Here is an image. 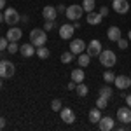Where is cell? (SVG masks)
Segmentation results:
<instances>
[{"label":"cell","mask_w":131,"mask_h":131,"mask_svg":"<svg viewBox=\"0 0 131 131\" xmlns=\"http://www.w3.org/2000/svg\"><path fill=\"white\" fill-rule=\"evenodd\" d=\"M35 47H33V44H23V46H21L19 47V52H21V56H23V58H31V56H33V54H35Z\"/></svg>","instance_id":"2e32d148"},{"label":"cell","mask_w":131,"mask_h":131,"mask_svg":"<svg viewBox=\"0 0 131 131\" xmlns=\"http://www.w3.org/2000/svg\"><path fill=\"white\" fill-rule=\"evenodd\" d=\"M60 114H61V121L65 122V124H73L75 122V112L72 110V108H61L60 110Z\"/></svg>","instance_id":"30bf717a"},{"label":"cell","mask_w":131,"mask_h":131,"mask_svg":"<svg viewBox=\"0 0 131 131\" xmlns=\"http://www.w3.org/2000/svg\"><path fill=\"white\" fill-rule=\"evenodd\" d=\"M117 46H119L121 49H126V47H128V40H124V39H119V40H117Z\"/></svg>","instance_id":"d6a6232c"},{"label":"cell","mask_w":131,"mask_h":131,"mask_svg":"<svg viewBox=\"0 0 131 131\" xmlns=\"http://www.w3.org/2000/svg\"><path fill=\"white\" fill-rule=\"evenodd\" d=\"M101 19H103V16H101L100 12H94V10H91L88 12V23L93 25V26H96V25H100Z\"/></svg>","instance_id":"ac0fdd59"},{"label":"cell","mask_w":131,"mask_h":131,"mask_svg":"<svg viewBox=\"0 0 131 131\" xmlns=\"http://www.w3.org/2000/svg\"><path fill=\"white\" fill-rule=\"evenodd\" d=\"M107 37H108V40L117 42L121 39V28H119V26H110V28L107 30Z\"/></svg>","instance_id":"e0dca14e"},{"label":"cell","mask_w":131,"mask_h":131,"mask_svg":"<svg viewBox=\"0 0 131 131\" xmlns=\"http://www.w3.org/2000/svg\"><path fill=\"white\" fill-rule=\"evenodd\" d=\"M5 124H7L5 117H0V129H2V128H5Z\"/></svg>","instance_id":"d590c367"},{"label":"cell","mask_w":131,"mask_h":131,"mask_svg":"<svg viewBox=\"0 0 131 131\" xmlns=\"http://www.w3.org/2000/svg\"><path fill=\"white\" fill-rule=\"evenodd\" d=\"M54 28V21H46V25H44V30L46 31H51Z\"/></svg>","instance_id":"1f68e13d"},{"label":"cell","mask_w":131,"mask_h":131,"mask_svg":"<svg viewBox=\"0 0 131 131\" xmlns=\"http://www.w3.org/2000/svg\"><path fill=\"white\" fill-rule=\"evenodd\" d=\"M110 2H112V0H110Z\"/></svg>","instance_id":"7bdbcfd3"},{"label":"cell","mask_w":131,"mask_h":131,"mask_svg":"<svg viewBox=\"0 0 131 131\" xmlns=\"http://www.w3.org/2000/svg\"><path fill=\"white\" fill-rule=\"evenodd\" d=\"M4 19H5V23H7V25L14 26V25L19 21V12L14 9V7H7V9L4 10Z\"/></svg>","instance_id":"5b68a950"},{"label":"cell","mask_w":131,"mask_h":131,"mask_svg":"<svg viewBox=\"0 0 131 131\" xmlns=\"http://www.w3.org/2000/svg\"><path fill=\"white\" fill-rule=\"evenodd\" d=\"M73 31H75V26L73 25H61L60 26V37L63 39V40H68V39H72V35H73Z\"/></svg>","instance_id":"8fae6325"},{"label":"cell","mask_w":131,"mask_h":131,"mask_svg":"<svg viewBox=\"0 0 131 131\" xmlns=\"http://www.w3.org/2000/svg\"><path fill=\"white\" fill-rule=\"evenodd\" d=\"M35 54L40 58V60H47L51 56V51L47 49V47H44V46H40V47H37V51H35Z\"/></svg>","instance_id":"7402d4cb"},{"label":"cell","mask_w":131,"mask_h":131,"mask_svg":"<svg viewBox=\"0 0 131 131\" xmlns=\"http://www.w3.org/2000/svg\"><path fill=\"white\" fill-rule=\"evenodd\" d=\"M70 75H72V81H73V82H77V84H79V82H84V77H86V75H84V70H82V68H73Z\"/></svg>","instance_id":"ffe728a7"},{"label":"cell","mask_w":131,"mask_h":131,"mask_svg":"<svg viewBox=\"0 0 131 131\" xmlns=\"http://www.w3.org/2000/svg\"><path fill=\"white\" fill-rule=\"evenodd\" d=\"M75 93H77L79 96H86V94L89 93V89H88V86H84L82 82H79V84H77V88H75Z\"/></svg>","instance_id":"484cf974"},{"label":"cell","mask_w":131,"mask_h":131,"mask_svg":"<svg viewBox=\"0 0 131 131\" xmlns=\"http://www.w3.org/2000/svg\"><path fill=\"white\" fill-rule=\"evenodd\" d=\"M107 105H108V100L107 98H103V96H98V100H96V107L103 110V108H107Z\"/></svg>","instance_id":"83f0119b"},{"label":"cell","mask_w":131,"mask_h":131,"mask_svg":"<svg viewBox=\"0 0 131 131\" xmlns=\"http://www.w3.org/2000/svg\"><path fill=\"white\" fill-rule=\"evenodd\" d=\"M30 42L35 46V47L46 46V42H47V31L42 30V28H35V30H31V33H30Z\"/></svg>","instance_id":"6da1fadb"},{"label":"cell","mask_w":131,"mask_h":131,"mask_svg":"<svg viewBox=\"0 0 131 131\" xmlns=\"http://www.w3.org/2000/svg\"><path fill=\"white\" fill-rule=\"evenodd\" d=\"M77 63H79V67H81V68H84V67H88V65L91 63V56L88 54V52H81Z\"/></svg>","instance_id":"44dd1931"},{"label":"cell","mask_w":131,"mask_h":131,"mask_svg":"<svg viewBox=\"0 0 131 131\" xmlns=\"http://www.w3.org/2000/svg\"><path fill=\"white\" fill-rule=\"evenodd\" d=\"M56 10H58V12H65V10H67V7L61 4V5H58V7H56Z\"/></svg>","instance_id":"8d00e7d4"},{"label":"cell","mask_w":131,"mask_h":131,"mask_svg":"<svg viewBox=\"0 0 131 131\" xmlns=\"http://www.w3.org/2000/svg\"><path fill=\"white\" fill-rule=\"evenodd\" d=\"M5 9V0H0V10Z\"/></svg>","instance_id":"f35d334b"},{"label":"cell","mask_w":131,"mask_h":131,"mask_svg":"<svg viewBox=\"0 0 131 131\" xmlns=\"http://www.w3.org/2000/svg\"><path fill=\"white\" fill-rule=\"evenodd\" d=\"M56 14H58V10H56V7H52V5H46L42 9V16H44L46 21H54L56 19Z\"/></svg>","instance_id":"5bb4252c"},{"label":"cell","mask_w":131,"mask_h":131,"mask_svg":"<svg viewBox=\"0 0 131 131\" xmlns=\"http://www.w3.org/2000/svg\"><path fill=\"white\" fill-rule=\"evenodd\" d=\"M100 96L107 98V100H110L112 96H114V89H110L108 86H103V88L100 89Z\"/></svg>","instance_id":"603a6c76"},{"label":"cell","mask_w":131,"mask_h":131,"mask_svg":"<svg viewBox=\"0 0 131 131\" xmlns=\"http://www.w3.org/2000/svg\"><path fill=\"white\" fill-rule=\"evenodd\" d=\"M112 9L117 14H126L129 10V2L128 0H112Z\"/></svg>","instance_id":"52a82bcc"},{"label":"cell","mask_w":131,"mask_h":131,"mask_svg":"<svg viewBox=\"0 0 131 131\" xmlns=\"http://www.w3.org/2000/svg\"><path fill=\"white\" fill-rule=\"evenodd\" d=\"M14 73H16L14 63H10V61H7V60L0 61V77H2V79H10Z\"/></svg>","instance_id":"3957f363"},{"label":"cell","mask_w":131,"mask_h":131,"mask_svg":"<svg viewBox=\"0 0 131 131\" xmlns=\"http://www.w3.org/2000/svg\"><path fill=\"white\" fill-rule=\"evenodd\" d=\"M103 79H105V82H108V84H110V82L115 81V73L110 72V70H107L105 73H103Z\"/></svg>","instance_id":"f1b7e54d"},{"label":"cell","mask_w":131,"mask_h":131,"mask_svg":"<svg viewBox=\"0 0 131 131\" xmlns=\"http://www.w3.org/2000/svg\"><path fill=\"white\" fill-rule=\"evenodd\" d=\"M7 46H9L7 37H0V51H5V49H7Z\"/></svg>","instance_id":"4dcf8cb0"},{"label":"cell","mask_w":131,"mask_h":131,"mask_svg":"<svg viewBox=\"0 0 131 131\" xmlns=\"http://www.w3.org/2000/svg\"><path fill=\"white\" fill-rule=\"evenodd\" d=\"M128 40H131V30L128 31Z\"/></svg>","instance_id":"60d3db41"},{"label":"cell","mask_w":131,"mask_h":131,"mask_svg":"<svg viewBox=\"0 0 131 131\" xmlns=\"http://www.w3.org/2000/svg\"><path fill=\"white\" fill-rule=\"evenodd\" d=\"M115 126V121H114V117H101L100 122H98V128H100L101 131H110L112 128Z\"/></svg>","instance_id":"4fadbf2b"},{"label":"cell","mask_w":131,"mask_h":131,"mask_svg":"<svg viewBox=\"0 0 131 131\" xmlns=\"http://www.w3.org/2000/svg\"><path fill=\"white\" fill-rule=\"evenodd\" d=\"M98 12H100L101 16H103V18H105V16H107V14H108V7H105V5H103V7H100V10H98Z\"/></svg>","instance_id":"836d02e7"},{"label":"cell","mask_w":131,"mask_h":131,"mask_svg":"<svg viewBox=\"0 0 131 131\" xmlns=\"http://www.w3.org/2000/svg\"><path fill=\"white\" fill-rule=\"evenodd\" d=\"M65 14H67V18L72 21L75 19H81L82 14H84V7L82 5H77V4H73V5H68L67 10H65Z\"/></svg>","instance_id":"277c9868"},{"label":"cell","mask_w":131,"mask_h":131,"mask_svg":"<svg viewBox=\"0 0 131 131\" xmlns=\"http://www.w3.org/2000/svg\"><path fill=\"white\" fill-rule=\"evenodd\" d=\"M61 105H63V101H61L60 98H54V100L51 101V108H52V110H54V112H60L61 108H63Z\"/></svg>","instance_id":"4316f807"},{"label":"cell","mask_w":131,"mask_h":131,"mask_svg":"<svg viewBox=\"0 0 131 131\" xmlns=\"http://www.w3.org/2000/svg\"><path fill=\"white\" fill-rule=\"evenodd\" d=\"M4 21H5V19H4V12L0 10V23H4Z\"/></svg>","instance_id":"ab89813d"},{"label":"cell","mask_w":131,"mask_h":131,"mask_svg":"<svg viewBox=\"0 0 131 131\" xmlns=\"http://www.w3.org/2000/svg\"><path fill=\"white\" fill-rule=\"evenodd\" d=\"M73 52H70V51H67V52H61V63H65V65H68V63H72L73 61Z\"/></svg>","instance_id":"cb8c5ba5"},{"label":"cell","mask_w":131,"mask_h":131,"mask_svg":"<svg viewBox=\"0 0 131 131\" xmlns=\"http://www.w3.org/2000/svg\"><path fill=\"white\" fill-rule=\"evenodd\" d=\"M84 51H86V42L82 40V39H73L70 42V52H73L75 56H79Z\"/></svg>","instance_id":"ba28073f"},{"label":"cell","mask_w":131,"mask_h":131,"mask_svg":"<svg viewBox=\"0 0 131 131\" xmlns=\"http://www.w3.org/2000/svg\"><path fill=\"white\" fill-rule=\"evenodd\" d=\"M101 117H103V115H101V110L98 108V107H94V108L89 110V121L93 122V124H98Z\"/></svg>","instance_id":"d6986e66"},{"label":"cell","mask_w":131,"mask_h":131,"mask_svg":"<svg viewBox=\"0 0 131 131\" xmlns=\"http://www.w3.org/2000/svg\"><path fill=\"white\" fill-rule=\"evenodd\" d=\"M75 88H77V82H73V81H70V82H68V89L75 91Z\"/></svg>","instance_id":"e575fe53"},{"label":"cell","mask_w":131,"mask_h":131,"mask_svg":"<svg viewBox=\"0 0 131 131\" xmlns=\"http://www.w3.org/2000/svg\"><path fill=\"white\" fill-rule=\"evenodd\" d=\"M7 51H9L10 54H16V52L19 51V46H18V42H9V46H7Z\"/></svg>","instance_id":"f546056e"},{"label":"cell","mask_w":131,"mask_h":131,"mask_svg":"<svg viewBox=\"0 0 131 131\" xmlns=\"http://www.w3.org/2000/svg\"><path fill=\"white\" fill-rule=\"evenodd\" d=\"M0 89H2V77H0Z\"/></svg>","instance_id":"b9f144b4"},{"label":"cell","mask_w":131,"mask_h":131,"mask_svg":"<svg viewBox=\"0 0 131 131\" xmlns=\"http://www.w3.org/2000/svg\"><path fill=\"white\" fill-rule=\"evenodd\" d=\"M126 103H128V107L131 108V94H128V96H126Z\"/></svg>","instance_id":"74e56055"},{"label":"cell","mask_w":131,"mask_h":131,"mask_svg":"<svg viewBox=\"0 0 131 131\" xmlns=\"http://www.w3.org/2000/svg\"><path fill=\"white\" fill-rule=\"evenodd\" d=\"M114 84L117 86V89H128L131 86V77H128V75H117Z\"/></svg>","instance_id":"7c38bea8"},{"label":"cell","mask_w":131,"mask_h":131,"mask_svg":"<svg viewBox=\"0 0 131 131\" xmlns=\"http://www.w3.org/2000/svg\"><path fill=\"white\" fill-rule=\"evenodd\" d=\"M101 51H103V49H101V42L96 40V39H93V40L86 46V52L89 54L91 58H93V56H100Z\"/></svg>","instance_id":"8992f818"},{"label":"cell","mask_w":131,"mask_h":131,"mask_svg":"<svg viewBox=\"0 0 131 131\" xmlns=\"http://www.w3.org/2000/svg\"><path fill=\"white\" fill-rule=\"evenodd\" d=\"M100 63L103 65V67H107V68H110V67H114L115 63H117V58H115V52L110 49H105L100 52Z\"/></svg>","instance_id":"7a4b0ae2"},{"label":"cell","mask_w":131,"mask_h":131,"mask_svg":"<svg viewBox=\"0 0 131 131\" xmlns=\"http://www.w3.org/2000/svg\"><path fill=\"white\" fill-rule=\"evenodd\" d=\"M117 119H119L122 124H129L131 122V108L128 107V105L117 108Z\"/></svg>","instance_id":"9c48e42d"},{"label":"cell","mask_w":131,"mask_h":131,"mask_svg":"<svg viewBox=\"0 0 131 131\" xmlns=\"http://www.w3.org/2000/svg\"><path fill=\"white\" fill-rule=\"evenodd\" d=\"M21 35H23V31H21V28H18V26H10V30L7 31V40L9 42H18L21 39Z\"/></svg>","instance_id":"9a60e30c"},{"label":"cell","mask_w":131,"mask_h":131,"mask_svg":"<svg viewBox=\"0 0 131 131\" xmlns=\"http://www.w3.org/2000/svg\"><path fill=\"white\" fill-rule=\"evenodd\" d=\"M94 5H96V2H94V0H82V7H84L86 12L94 10Z\"/></svg>","instance_id":"d4e9b609"}]
</instances>
